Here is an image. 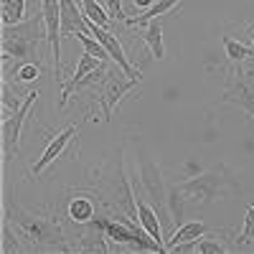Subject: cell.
Wrapping results in <instances>:
<instances>
[{"label": "cell", "instance_id": "6da1fadb", "mask_svg": "<svg viewBox=\"0 0 254 254\" xmlns=\"http://www.w3.org/2000/svg\"><path fill=\"white\" fill-rule=\"evenodd\" d=\"M3 211L15 224V231L20 234V239L31 242V249H41V252H76L74 247L66 244V237H64V229L59 226V221L38 216V214H31V211L20 208L18 203L13 206L10 198H5Z\"/></svg>", "mask_w": 254, "mask_h": 254}, {"label": "cell", "instance_id": "7a4b0ae2", "mask_svg": "<svg viewBox=\"0 0 254 254\" xmlns=\"http://www.w3.org/2000/svg\"><path fill=\"white\" fill-rule=\"evenodd\" d=\"M176 186L181 190L183 203H186L188 211L190 208H206L214 201H221L224 196L237 193L239 190V183L234 181V176L229 173L226 165H216V168H211V171H206L201 176L178 181Z\"/></svg>", "mask_w": 254, "mask_h": 254}, {"label": "cell", "instance_id": "3957f363", "mask_svg": "<svg viewBox=\"0 0 254 254\" xmlns=\"http://www.w3.org/2000/svg\"><path fill=\"white\" fill-rule=\"evenodd\" d=\"M46 38V20L44 13L31 15L28 20H20L15 26H3V64H8L10 59H15V64L20 61H33L38 44Z\"/></svg>", "mask_w": 254, "mask_h": 254}, {"label": "cell", "instance_id": "277c9868", "mask_svg": "<svg viewBox=\"0 0 254 254\" xmlns=\"http://www.w3.org/2000/svg\"><path fill=\"white\" fill-rule=\"evenodd\" d=\"M137 165H140V186L145 190V196L150 198V203L155 206V211L160 214V224L163 229L165 226H171L173 219L171 214H168V186L163 181V171H160V165L153 160V158H147V155H137Z\"/></svg>", "mask_w": 254, "mask_h": 254}, {"label": "cell", "instance_id": "5b68a950", "mask_svg": "<svg viewBox=\"0 0 254 254\" xmlns=\"http://www.w3.org/2000/svg\"><path fill=\"white\" fill-rule=\"evenodd\" d=\"M140 81L142 79H135L130 74H125L117 64H115V69L107 71V76H104V84L99 87L97 92V102H99V107H102V115H104V122H110L115 110H117V104L122 102L125 94H130L132 89L140 87Z\"/></svg>", "mask_w": 254, "mask_h": 254}, {"label": "cell", "instance_id": "8992f818", "mask_svg": "<svg viewBox=\"0 0 254 254\" xmlns=\"http://www.w3.org/2000/svg\"><path fill=\"white\" fill-rule=\"evenodd\" d=\"M38 99V89H31L23 99V104L13 112V117H5L0 125V137H3V160H13L20 150V130H23V122L31 115V107Z\"/></svg>", "mask_w": 254, "mask_h": 254}, {"label": "cell", "instance_id": "52a82bcc", "mask_svg": "<svg viewBox=\"0 0 254 254\" xmlns=\"http://www.w3.org/2000/svg\"><path fill=\"white\" fill-rule=\"evenodd\" d=\"M41 13H44V20H46V41L54 56V84L59 87V94H61L64 76H61V5L59 0H41Z\"/></svg>", "mask_w": 254, "mask_h": 254}, {"label": "cell", "instance_id": "ba28073f", "mask_svg": "<svg viewBox=\"0 0 254 254\" xmlns=\"http://www.w3.org/2000/svg\"><path fill=\"white\" fill-rule=\"evenodd\" d=\"M221 99L229 102V104H234V107H239V110L254 122V79H252L249 74L231 71Z\"/></svg>", "mask_w": 254, "mask_h": 254}, {"label": "cell", "instance_id": "9c48e42d", "mask_svg": "<svg viewBox=\"0 0 254 254\" xmlns=\"http://www.w3.org/2000/svg\"><path fill=\"white\" fill-rule=\"evenodd\" d=\"M112 203L122 211L125 216L137 219V201H135V190L130 178L125 176V165H122V147H120V155H117V181L112 186Z\"/></svg>", "mask_w": 254, "mask_h": 254}, {"label": "cell", "instance_id": "30bf717a", "mask_svg": "<svg viewBox=\"0 0 254 254\" xmlns=\"http://www.w3.org/2000/svg\"><path fill=\"white\" fill-rule=\"evenodd\" d=\"M89 33H92V36L99 41V44H102L104 49L110 51L112 61L117 64V66H120L125 74H130V76H135V79H142V76H140V71H137V69L132 66V64H130V56L125 54V49H122V44L117 41V36H115L110 28H102V26L92 23V26H89Z\"/></svg>", "mask_w": 254, "mask_h": 254}, {"label": "cell", "instance_id": "8fae6325", "mask_svg": "<svg viewBox=\"0 0 254 254\" xmlns=\"http://www.w3.org/2000/svg\"><path fill=\"white\" fill-rule=\"evenodd\" d=\"M102 64H107V61H102V59H97V56H92V54H87L84 51L81 56H79V61H76V69H74V76L64 84V89H61V94H59V107H66V102H69V97L76 92V87H79V81H84L92 71H97Z\"/></svg>", "mask_w": 254, "mask_h": 254}, {"label": "cell", "instance_id": "7c38bea8", "mask_svg": "<svg viewBox=\"0 0 254 254\" xmlns=\"http://www.w3.org/2000/svg\"><path fill=\"white\" fill-rule=\"evenodd\" d=\"M76 135V127L74 125H69V127H64L61 132H56V137H51V142L46 145V150H44V155H41L38 160H36V165H33V176H41L46 171V168L66 150V145L71 142V137Z\"/></svg>", "mask_w": 254, "mask_h": 254}, {"label": "cell", "instance_id": "4fadbf2b", "mask_svg": "<svg viewBox=\"0 0 254 254\" xmlns=\"http://www.w3.org/2000/svg\"><path fill=\"white\" fill-rule=\"evenodd\" d=\"M107 231H104V226L99 224V219L89 221L87 224V231L81 234V242H79V252H102V254H107L112 247L107 244Z\"/></svg>", "mask_w": 254, "mask_h": 254}, {"label": "cell", "instance_id": "5bb4252c", "mask_svg": "<svg viewBox=\"0 0 254 254\" xmlns=\"http://www.w3.org/2000/svg\"><path fill=\"white\" fill-rule=\"evenodd\" d=\"M137 221H140V226L150 234L155 242H160L163 247H165V231H163V224H160V214L158 211L147 203L145 198H137Z\"/></svg>", "mask_w": 254, "mask_h": 254}, {"label": "cell", "instance_id": "9a60e30c", "mask_svg": "<svg viewBox=\"0 0 254 254\" xmlns=\"http://www.w3.org/2000/svg\"><path fill=\"white\" fill-rule=\"evenodd\" d=\"M208 234V226L203 221H183L173 234L171 239L165 242V252H173L178 244H186V242H193V239H201Z\"/></svg>", "mask_w": 254, "mask_h": 254}, {"label": "cell", "instance_id": "2e32d148", "mask_svg": "<svg viewBox=\"0 0 254 254\" xmlns=\"http://www.w3.org/2000/svg\"><path fill=\"white\" fill-rule=\"evenodd\" d=\"M140 28V26H137ZM142 41H145V46L150 49V54H153V59H165V44H163V23L155 18V20H147V23L140 28V33H137Z\"/></svg>", "mask_w": 254, "mask_h": 254}, {"label": "cell", "instance_id": "e0dca14e", "mask_svg": "<svg viewBox=\"0 0 254 254\" xmlns=\"http://www.w3.org/2000/svg\"><path fill=\"white\" fill-rule=\"evenodd\" d=\"M66 214L74 224H89L94 221V214H97V206L89 196H74L66 206Z\"/></svg>", "mask_w": 254, "mask_h": 254}, {"label": "cell", "instance_id": "ac0fdd59", "mask_svg": "<svg viewBox=\"0 0 254 254\" xmlns=\"http://www.w3.org/2000/svg\"><path fill=\"white\" fill-rule=\"evenodd\" d=\"M176 5H181V0H158L155 5H150L147 10H142L137 18H127L125 23L130 26V28H137V26H145L147 20H155V18H160V15H165V13H171Z\"/></svg>", "mask_w": 254, "mask_h": 254}, {"label": "cell", "instance_id": "d6986e66", "mask_svg": "<svg viewBox=\"0 0 254 254\" xmlns=\"http://www.w3.org/2000/svg\"><path fill=\"white\" fill-rule=\"evenodd\" d=\"M0 18L3 26H15L26 18V0H0Z\"/></svg>", "mask_w": 254, "mask_h": 254}, {"label": "cell", "instance_id": "ffe728a7", "mask_svg": "<svg viewBox=\"0 0 254 254\" xmlns=\"http://www.w3.org/2000/svg\"><path fill=\"white\" fill-rule=\"evenodd\" d=\"M13 221H10V216L3 211V224H0V237H3V242H0V252L3 254H13V252H23V247H20V234L15 231L13 234Z\"/></svg>", "mask_w": 254, "mask_h": 254}, {"label": "cell", "instance_id": "44dd1931", "mask_svg": "<svg viewBox=\"0 0 254 254\" xmlns=\"http://www.w3.org/2000/svg\"><path fill=\"white\" fill-rule=\"evenodd\" d=\"M81 3V10H84V15H87L92 23H97V26H102V28H110V13L104 10L97 0H79Z\"/></svg>", "mask_w": 254, "mask_h": 254}, {"label": "cell", "instance_id": "7402d4cb", "mask_svg": "<svg viewBox=\"0 0 254 254\" xmlns=\"http://www.w3.org/2000/svg\"><path fill=\"white\" fill-rule=\"evenodd\" d=\"M221 41H224V51H226V56H229L231 61H249V59L254 56V49L244 46L242 41H237V38L224 36Z\"/></svg>", "mask_w": 254, "mask_h": 254}, {"label": "cell", "instance_id": "603a6c76", "mask_svg": "<svg viewBox=\"0 0 254 254\" xmlns=\"http://www.w3.org/2000/svg\"><path fill=\"white\" fill-rule=\"evenodd\" d=\"M38 74H41L38 61H20V64H15L13 71H5V76H13L15 84L18 81H33V79H38Z\"/></svg>", "mask_w": 254, "mask_h": 254}, {"label": "cell", "instance_id": "cb8c5ba5", "mask_svg": "<svg viewBox=\"0 0 254 254\" xmlns=\"http://www.w3.org/2000/svg\"><path fill=\"white\" fill-rule=\"evenodd\" d=\"M76 41L84 46V51H87V54H92V56H97V59H102V61H112L110 51L104 49V46L99 44V41L92 36V33H79V36H76Z\"/></svg>", "mask_w": 254, "mask_h": 254}, {"label": "cell", "instance_id": "d4e9b609", "mask_svg": "<svg viewBox=\"0 0 254 254\" xmlns=\"http://www.w3.org/2000/svg\"><path fill=\"white\" fill-rule=\"evenodd\" d=\"M26 99V97H23ZM23 99H20L15 92H13V87H10V81L8 79H3V84H0V104H3V110H18L20 104H23Z\"/></svg>", "mask_w": 254, "mask_h": 254}, {"label": "cell", "instance_id": "484cf974", "mask_svg": "<svg viewBox=\"0 0 254 254\" xmlns=\"http://www.w3.org/2000/svg\"><path fill=\"white\" fill-rule=\"evenodd\" d=\"M239 244H254V206L247 208L244 214V226H242V234L237 239Z\"/></svg>", "mask_w": 254, "mask_h": 254}, {"label": "cell", "instance_id": "4316f807", "mask_svg": "<svg viewBox=\"0 0 254 254\" xmlns=\"http://www.w3.org/2000/svg\"><path fill=\"white\" fill-rule=\"evenodd\" d=\"M198 252H201V254H224V252H229V247H226L224 242H219V239H206V237H201V239H198Z\"/></svg>", "mask_w": 254, "mask_h": 254}, {"label": "cell", "instance_id": "83f0119b", "mask_svg": "<svg viewBox=\"0 0 254 254\" xmlns=\"http://www.w3.org/2000/svg\"><path fill=\"white\" fill-rule=\"evenodd\" d=\"M107 13L112 20H127V15L122 10V0H107Z\"/></svg>", "mask_w": 254, "mask_h": 254}, {"label": "cell", "instance_id": "f1b7e54d", "mask_svg": "<svg viewBox=\"0 0 254 254\" xmlns=\"http://www.w3.org/2000/svg\"><path fill=\"white\" fill-rule=\"evenodd\" d=\"M132 3H135V8H137V10H147L150 5H155L158 0H132Z\"/></svg>", "mask_w": 254, "mask_h": 254}]
</instances>
